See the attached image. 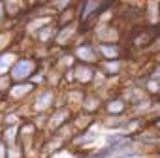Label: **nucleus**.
Here are the masks:
<instances>
[{
    "instance_id": "18",
    "label": "nucleus",
    "mask_w": 160,
    "mask_h": 158,
    "mask_svg": "<svg viewBox=\"0 0 160 158\" xmlns=\"http://www.w3.org/2000/svg\"><path fill=\"white\" fill-rule=\"evenodd\" d=\"M98 124V119L96 117H91L87 113H81V111H75L73 113V119H72V126L75 128V132H83V130H89L92 126Z\"/></svg>"
},
{
    "instance_id": "13",
    "label": "nucleus",
    "mask_w": 160,
    "mask_h": 158,
    "mask_svg": "<svg viewBox=\"0 0 160 158\" xmlns=\"http://www.w3.org/2000/svg\"><path fill=\"white\" fill-rule=\"evenodd\" d=\"M68 143L57 136V134H45L43 141H42V149H40V158H51L57 152H60L62 149H66Z\"/></svg>"
},
{
    "instance_id": "25",
    "label": "nucleus",
    "mask_w": 160,
    "mask_h": 158,
    "mask_svg": "<svg viewBox=\"0 0 160 158\" xmlns=\"http://www.w3.org/2000/svg\"><path fill=\"white\" fill-rule=\"evenodd\" d=\"M10 87H12V79H10V75L0 77V98H6Z\"/></svg>"
},
{
    "instance_id": "2",
    "label": "nucleus",
    "mask_w": 160,
    "mask_h": 158,
    "mask_svg": "<svg viewBox=\"0 0 160 158\" xmlns=\"http://www.w3.org/2000/svg\"><path fill=\"white\" fill-rule=\"evenodd\" d=\"M57 100H58V91L43 87V89H36V92L32 94V98L28 100V104H25V107L28 109V115H47L57 107Z\"/></svg>"
},
{
    "instance_id": "14",
    "label": "nucleus",
    "mask_w": 160,
    "mask_h": 158,
    "mask_svg": "<svg viewBox=\"0 0 160 158\" xmlns=\"http://www.w3.org/2000/svg\"><path fill=\"white\" fill-rule=\"evenodd\" d=\"M126 68H128L126 58H119V60H100L98 62V70L108 79H121L122 73L126 72Z\"/></svg>"
},
{
    "instance_id": "24",
    "label": "nucleus",
    "mask_w": 160,
    "mask_h": 158,
    "mask_svg": "<svg viewBox=\"0 0 160 158\" xmlns=\"http://www.w3.org/2000/svg\"><path fill=\"white\" fill-rule=\"evenodd\" d=\"M6 158H27L23 145H21V143L8 145V154H6Z\"/></svg>"
},
{
    "instance_id": "16",
    "label": "nucleus",
    "mask_w": 160,
    "mask_h": 158,
    "mask_svg": "<svg viewBox=\"0 0 160 158\" xmlns=\"http://www.w3.org/2000/svg\"><path fill=\"white\" fill-rule=\"evenodd\" d=\"M87 91L81 89V87H70V89H62V96H64V102L70 109L73 111H79V107H81V102L85 98Z\"/></svg>"
},
{
    "instance_id": "21",
    "label": "nucleus",
    "mask_w": 160,
    "mask_h": 158,
    "mask_svg": "<svg viewBox=\"0 0 160 158\" xmlns=\"http://www.w3.org/2000/svg\"><path fill=\"white\" fill-rule=\"evenodd\" d=\"M77 4V2H75ZM77 21V8L75 6H72V8H68L66 12H62V13H58L57 15V27H66V25H72V23H75Z\"/></svg>"
},
{
    "instance_id": "15",
    "label": "nucleus",
    "mask_w": 160,
    "mask_h": 158,
    "mask_svg": "<svg viewBox=\"0 0 160 158\" xmlns=\"http://www.w3.org/2000/svg\"><path fill=\"white\" fill-rule=\"evenodd\" d=\"M98 47V55L100 60H119V58H126V45L124 43H96Z\"/></svg>"
},
{
    "instance_id": "23",
    "label": "nucleus",
    "mask_w": 160,
    "mask_h": 158,
    "mask_svg": "<svg viewBox=\"0 0 160 158\" xmlns=\"http://www.w3.org/2000/svg\"><path fill=\"white\" fill-rule=\"evenodd\" d=\"M55 134H57V136H60V137H62V139H64V141L70 145V141L73 139V136H75L77 132H75V128L72 126V122H68L66 126H62V128H60L58 132H55Z\"/></svg>"
},
{
    "instance_id": "4",
    "label": "nucleus",
    "mask_w": 160,
    "mask_h": 158,
    "mask_svg": "<svg viewBox=\"0 0 160 158\" xmlns=\"http://www.w3.org/2000/svg\"><path fill=\"white\" fill-rule=\"evenodd\" d=\"M72 53L75 57V60L79 64H91V66H98L100 62V55H98V47L92 42L91 36L87 34H79L77 42L72 47Z\"/></svg>"
},
{
    "instance_id": "19",
    "label": "nucleus",
    "mask_w": 160,
    "mask_h": 158,
    "mask_svg": "<svg viewBox=\"0 0 160 158\" xmlns=\"http://www.w3.org/2000/svg\"><path fill=\"white\" fill-rule=\"evenodd\" d=\"M19 51H15L13 47L8 49V51H2L0 53V77H4V75H10V70L13 66V62L19 58Z\"/></svg>"
},
{
    "instance_id": "12",
    "label": "nucleus",
    "mask_w": 160,
    "mask_h": 158,
    "mask_svg": "<svg viewBox=\"0 0 160 158\" xmlns=\"http://www.w3.org/2000/svg\"><path fill=\"white\" fill-rule=\"evenodd\" d=\"M102 109H104V96L98 94V92H94V91H87V94H85V98L81 102L79 111L98 119L102 115Z\"/></svg>"
},
{
    "instance_id": "20",
    "label": "nucleus",
    "mask_w": 160,
    "mask_h": 158,
    "mask_svg": "<svg viewBox=\"0 0 160 158\" xmlns=\"http://www.w3.org/2000/svg\"><path fill=\"white\" fill-rule=\"evenodd\" d=\"M0 137L6 145H15L19 143V124L17 126H4L0 130Z\"/></svg>"
},
{
    "instance_id": "17",
    "label": "nucleus",
    "mask_w": 160,
    "mask_h": 158,
    "mask_svg": "<svg viewBox=\"0 0 160 158\" xmlns=\"http://www.w3.org/2000/svg\"><path fill=\"white\" fill-rule=\"evenodd\" d=\"M57 30H58V27H57V21L53 23V25H49V27H45V28H42L34 38H32V42H34V45H42V47H53V43H55V36H57Z\"/></svg>"
},
{
    "instance_id": "10",
    "label": "nucleus",
    "mask_w": 160,
    "mask_h": 158,
    "mask_svg": "<svg viewBox=\"0 0 160 158\" xmlns=\"http://www.w3.org/2000/svg\"><path fill=\"white\" fill-rule=\"evenodd\" d=\"M55 21H57V17H53V15H32V17H27V19L23 21L21 32H23L25 38H30V40H32L42 28L53 25Z\"/></svg>"
},
{
    "instance_id": "22",
    "label": "nucleus",
    "mask_w": 160,
    "mask_h": 158,
    "mask_svg": "<svg viewBox=\"0 0 160 158\" xmlns=\"http://www.w3.org/2000/svg\"><path fill=\"white\" fill-rule=\"evenodd\" d=\"M49 6H51V8H53V12L58 15V13L66 12L68 8L75 6V2H73V0H49Z\"/></svg>"
},
{
    "instance_id": "27",
    "label": "nucleus",
    "mask_w": 160,
    "mask_h": 158,
    "mask_svg": "<svg viewBox=\"0 0 160 158\" xmlns=\"http://www.w3.org/2000/svg\"><path fill=\"white\" fill-rule=\"evenodd\" d=\"M151 126L156 130V132H160V117H156V119H152L151 121Z\"/></svg>"
},
{
    "instance_id": "3",
    "label": "nucleus",
    "mask_w": 160,
    "mask_h": 158,
    "mask_svg": "<svg viewBox=\"0 0 160 158\" xmlns=\"http://www.w3.org/2000/svg\"><path fill=\"white\" fill-rule=\"evenodd\" d=\"M40 68L42 64L30 53H21L10 70V79H12V83H27Z\"/></svg>"
},
{
    "instance_id": "6",
    "label": "nucleus",
    "mask_w": 160,
    "mask_h": 158,
    "mask_svg": "<svg viewBox=\"0 0 160 158\" xmlns=\"http://www.w3.org/2000/svg\"><path fill=\"white\" fill-rule=\"evenodd\" d=\"M36 92V87L27 81V83H12L8 94H6V102L10 106H25L28 104V100L32 98V94Z\"/></svg>"
},
{
    "instance_id": "1",
    "label": "nucleus",
    "mask_w": 160,
    "mask_h": 158,
    "mask_svg": "<svg viewBox=\"0 0 160 158\" xmlns=\"http://www.w3.org/2000/svg\"><path fill=\"white\" fill-rule=\"evenodd\" d=\"M160 38V25L151 27V25H138L126 30V49L130 51H149L151 45Z\"/></svg>"
},
{
    "instance_id": "9",
    "label": "nucleus",
    "mask_w": 160,
    "mask_h": 158,
    "mask_svg": "<svg viewBox=\"0 0 160 158\" xmlns=\"http://www.w3.org/2000/svg\"><path fill=\"white\" fill-rule=\"evenodd\" d=\"M79 34H81V28H79V23H72V25H66V27H58L57 30V36H55V47L58 49H72L73 43L77 42Z\"/></svg>"
},
{
    "instance_id": "5",
    "label": "nucleus",
    "mask_w": 160,
    "mask_h": 158,
    "mask_svg": "<svg viewBox=\"0 0 160 158\" xmlns=\"http://www.w3.org/2000/svg\"><path fill=\"white\" fill-rule=\"evenodd\" d=\"M126 36V30L115 21V23H106V25H94L91 38L94 43H122Z\"/></svg>"
},
{
    "instance_id": "7",
    "label": "nucleus",
    "mask_w": 160,
    "mask_h": 158,
    "mask_svg": "<svg viewBox=\"0 0 160 158\" xmlns=\"http://www.w3.org/2000/svg\"><path fill=\"white\" fill-rule=\"evenodd\" d=\"M73 109H70L68 106L62 107H55L49 115H47V126H45V134H55L58 132L62 126H66L68 122H72L73 119Z\"/></svg>"
},
{
    "instance_id": "8",
    "label": "nucleus",
    "mask_w": 160,
    "mask_h": 158,
    "mask_svg": "<svg viewBox=\"0 0 160 158\" xmlns=\"http://www.w3.org/2000/svg\"><path fill=\"white\" fill-rule=\"evenodd\" d=\"M102 115H111V117H121V115H130V106L128 102L121 96L119 91L108 94L104 98V109Z\"/></svg>"
},
{
    "instance_id": "11",
    "label": "nucleus",
    "mask_w": 160,
    "mask_h": 158,
    "mask_svg": "<svg viewBox=\"0 0 160 158\" xmlns=\"http://www.w3.org/2000/svg\"><path fill=\"white\" fill-rule=\"evenodd\" d=\"M98 66H91V64H75L73 68V75H75V87H81L85 91H89L92 87V81L96 77Z\"/></svg>"
},
{
    "instance_id": "26",
    "label": "nucleus",
    "mask_w": 160,
    "mask_h": 158,
    "mask_svg": "<svg viewBox=\"0 0 160 158\" xmlns=\"http://www.w3.org/2000/svg\"><path fill=\"white\" fill-rule=\"evenodd\" d=\"M147 72L152 73L154 77H160V64H152V62H151V68H149Z\"/></svg>"
}]
</instances>
